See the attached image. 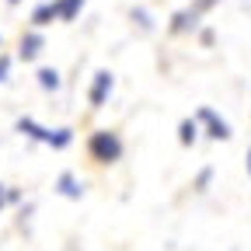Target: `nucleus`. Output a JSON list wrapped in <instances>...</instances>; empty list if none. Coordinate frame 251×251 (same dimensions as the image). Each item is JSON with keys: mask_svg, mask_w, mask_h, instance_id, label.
Listing matches in <instances>:
<instances>
[{"mask_svg": "<svg viewBox=\"0 0 251 251\" xmlns=\"http://www.w3.org/2000/svg\"><path fill=\"white\" fill-rule=\"evenodd\" d=\"M14 126H18V133H25L28 140L46 143V147H52V150H67V147L74 143V129H70V126H63V129H49V126L35 122L31 115H21Z\"/></svg>", "mask_w": 251, "mask_h": 251, "instance_id": "f257e3e1", "label": "nucleus"}, {"mask_svg": "<svg viewBox=\"0 0 251 251\" xmlns=\"http://www.w3.org/2000/svg\"><path fill=\"white\" fill-rule=\"evenodd\" d=\"M87 150H91L94 161H101V164H115L119 157H122V140H119L115 133H108V129H98V133H91Z\"/></svg>", "mask_w": 251, "mask_h": 251, "instance_id": "f03ea898", "label": "nucleus"}, {"mask_svg": "<svg viewBox=\"0 0 251 251\" xmlns=\"http://www.w3.org/2000/svg\"><path fill=\"white\" fill-rule=\"evenodd\" d=\"M112 91H115V77H112L108 70H98V74L91 77V91H87L91 108H105L108 98H112Z\"/></svg>", "mask_w": 251, "mask_h": 251, "instance_id": "7ed1b4c3", "label": "nucleus"}, {"mask_svg": "<svg viewBox=\"0 0 251 251\" xmlns=\"http://www.w3.org/2000/svg\"><path fill=\"white\" fill-rule=\"evenodd\" d=\"M56 192H59L63 199H80V196H84V181H80L74 171H63V175L56 178Z\"/></svg>", "mask_w": 251, "mask_h": 251, "instance_id": "20e7f679", "label": "nucleus"}, {"mask_svg": "<svg viewBox=\"0 0 251 251\" xmlns=\"http://www.w3.org/2000/svg\"><path fill=\"white\" fill-rule=\"evenodd\" d=\"M199 122H206V129H209L213 140H230V126L220 119L213 108H202V112H199Z\"/></svg>", "mask_w": 251, "mask_h": 251, "instance_id": "39448f33", "label": "nucleus"}, {"mask_svg": "<svg viewBox=\"0 0 251 251\" xmlns=\"http://www.w3.org/2000/svg\"><path fill=\"white\" fill-rule=\"evenodd\" d=\"M42 46H46V39L39 35V31H28V35H21V59L25 63H31V59H39V52H42Z\"/></svg>", "mask_w": 251, "mask_h": 251, "instance_id": "423d86ee", "label": "nucleus"}, {"mask_svg": "<svg viewBox=\"0 0 251 251\" xmlns=\"http://www.w3.org/2000/svg\"><path fill=\"white\" fill-rule=\"evenodd\" d=\"M52 21H59V14H56V0H49V4H39L35 11H31V25H35V28H46V25H52Z\"/></svg>", "mask_w": 251, "mask_h": 251, "instance_id": "0eeeda50", "label": "nucleus"}, {"mask_svg": "<svg viewBox=\"0 0 251 251\" xmlns=\"http://www.w3.org/2000/svg\"><path fill=\"white\" fill-rule=\"evenodd\" d=\"M80 11H84V0H56V14H59V21H74Z\"/></svg>", "mask_w": 251, "mask_h": 251, "instance_id": "6e6552de", "label": "nucleus"}, {"mask_svg": "<svg viewBox=\"0 0 251 251\" xmlns=\"http://www.w3.org/2000/svg\"><path fill=\"white\" fill-rule=\"evenodd\" d=\"M35 77H39V87L42 91H59V84H63L59 80V70H52V67H42Z\"/></svg>", "mask_w": 251, "mask_h": 251, "instance_id": "1a4fd4ad", "label": "nucleus"}, {"mask_svg": "<svg viewBox=\"0 0 251 251\" xmlns=\"http://www.w3.org/2000/svg\"><path fill=\"white\" fill-rule=\"evenodd\" d=\"M178 140L188 147V143H196L199 140V119H185L181 126H178Z\"/></svg>", "mask_w": 251, "mask_h": 251, "instance_id": "9d476101", "label": "nucleus"}, {"mask_svg": "<svg viewBox=\"0 0 251 251\" xmlns=\"http://www.w3.org/2000/svg\"><path fill=\"white\" fill-rule=\"evenodd\" d=\"M133 21H140V28H143V31H150V28H153V21H150V14H147L143 7H140V11H133Z\"/></svg>", "mask_w": 251, "mask_h": 251, "instance_id": "9b49d317", "label": "nucleus"}, {"mask_svg": "<svg viewBox=\"0 0 251 251\" xmlns=\"http://www.w3.org/2000/svg\"><path fill=\"white\" fill-rule=\"evenodd\" d=\"M7 202H18V192H7V185H0V209Z\"/></svg>", "mask_w": 251, "mask_h": 251, "instance_id": "f8f14e48", "label": "nucleus"}, {"mask_svg": "<svg viewBox=\"0 0 251 251\" xmlns=\"http://www.w3.org/2000/svg\"><path fill=\"white\" fill-rule=\"evenodd\" d=\"M7 74H11V56H0V84L7 80Z\"/></svg>", "mask_w": 251, "mask_h": 251, "instance_id": "ddd939ff", "label": "nucleus"}, {"mask_svg": "<svg viewBox=\"0 0 251 251\" xmlns=\"http://www.w3.org/2000/svg\"><path fill=\"white\" fill-rule=\"evenodd\" d=\"M213 4H216V0H196V4H192V11H196V14H206Z\"/></svg>", "mask_w": 251, "mask_h": 251, "instance_id": "4468645a", "label": "nucleus"}, {"mask_svg": "<svg viewBox=\"0 0 251 251\" xmlns=\"http://www.w3.org/2000/svg\"><path fill=\"white\" fill-rule=\"evenodd\" d=\"M248 175H251V150H248Z\"/></svg>", "mask_w": 251, "mask_h": 251, "instance_id": "2eb2a0df", "label": "nucleus"}, {"mask_svg": "<svg viewBox=\"0 0 251 251\" xmlns=\"http://www.w3.org/2000/svg\"><path fill=\"white\" fill-rule=\"evenodd\" d=\"M11 4H18V0H11Z\"/></svg>", "mask_w": 251, "mask_h": 251, "instance_id": "dca6fc26", "label": "nucleus"}]
</instances>
